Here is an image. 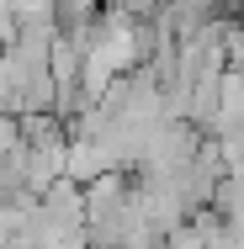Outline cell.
<instances>
[{
  "label": "cell",
  "instance_id": "cell-1",
  "mask_svg": "<svg viewBox=\"0 0 244 249\" xmlns=\"http://www.w3.org/2000/svg\"><path fill=\"white\" fill-rule=\"evenodd\" d=\"M5 5H11L16 27H27V21H53V0H5Z\"/></svg>",
  "mask_w": 244,
  "mask_h": 249
}]
</instances>
